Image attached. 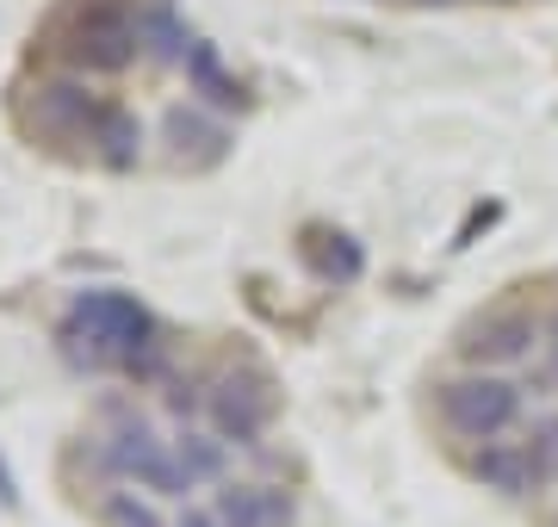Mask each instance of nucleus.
Masks as SVG:
<instances>
[{
  "label": "nucleus",
  "mask_w": 558,
  "mask_h": 527,
  "mask_svg": "<svg viewBox=\"0 0 558 527\" xmlns=\"http://www.w3.org/2000/svg\"><path fill=\"white\" fill-rule=\"evenodd\" d=\"M62 354L75 366H124L131 379H156L161 372V335L156 317L119 292V285H94V292H75V305L62 317Z\"/></svg>",
  "instance_id": "nucleus-1"
},
{
  "label": "nucleus",
  "mask_w": 558,
  "mask_h": 527,
  "mask_svg": "<svg viewBox=\"0 0 558 527\" xmlns=\"http://www.w3.org/2000/svg\"><path fill=\"white\" fill-rule=\"evenodd\" d=\"M527 446H534V466L546 485H558V416H534L527 428Z\"/></svg>",
  "instance_id": "nucleus-12"
},
{
  "label": "nucleus",
  "mask_w": 558,
  "mask_h": 527,
  "mask_svg": "<svg viewBox=\"0 0 558 527\" xmlns=\"http://www.w3.org/2000/svg\"><path fill=\"white\" fill-rule=\"evenodd\" d=\"M100 466L119 471V478H131V485H143V490H161V497H186V490H193V478H186V466H180V453L161 441L143 416H124V422L106 434Z\"/></svg>",
  "instance_id": "nucleus-6"
},
{
  "label": "nucleus",
  "mask_w": 558,
  "mask_h": 527,
  "mask_svg": "<svg viewBox=\"0 0 558 527\" xmlns=\"http://www.w3.org/2000/svg\"><path fill=\"white\" fill-rule=\"evenodd\" d=\"M539 391H558V310L539 329Z\"/></svg>",
  "instance_id": "nucleus-13"
},
{
  "label": "nucleus",
  "mask_w": 558,
  "mask_h": 527,
  "mask_svg": "<svg viewBox=\"0 0 558 527\" xmlns=\"http://www.w3.org/2000/svg\"><path fill=\"white\" fill-rule=\"evenodd\" d=\"M137 44H143V20H131L119 0H75L57 20V50L75 69H94V75L131 69Z\"/></svg>",
  "instance_id": "nucleus-3"
},
{
  "label": "nucleus",
  "mask_w": 558,
  "mask_h": 527,
  "mask_svg": "<svg viewBox=\"0 0 558 527\" xmlns=\"http://www.w3.org/2000/svg\"><path fill=\"white\" fill-rule=\"evenodd\" d=\"M180 527H223V522H218V508H186Z\"/></svg>",
  "instance_id": "nucleus-14"
},
{
  "label": "nucleus",
  "mask_w": 558,
  "mask_h": 527,
  "mask_svg": "<svg viewBox=\"0 0 558 527\" xmlns=\"http://www.w3.org/2000/svg\"><path fill=\"white\" fill-rule=\"evenodd\" d=\"M539 329H546V317H534L527 305H490L459 329L453 347H459V360L472 366V372H509V366L534 360Z\"/></svg>",
  "instance_id": "nucleus-5"
},
{
  "label": "nucleus",
  "mask_w": 558,
  "mask_h": 527,
  "mask_svg": "<svg viewBox=\"0 0 558 527\" xmlns=\"http://www.w3.org/2000/svg\"><path fill=\"white\" fill-rule=\"evenodd\" d=\"M465 478H472V485H484V490H497V497H509V503H521V497L546 490L527 434H521V441H515V434H502V441L465 446Z\"/></svg>",
  "instance_id": "nucleus-7"
},
{
  "label": "nucleus",
  "mask_w": 558,
  "mask_h": 527,
  "mask_svg": "<svg viewBox=\"0 0 558 527\" xmlns=\"http://www.w3.org/2000/svg\"><path fill=\"white\" fill-rule=\"evenodd\" d=\"M174 453H180V466H186V478H193V485L223 471V441H211V434H193V428H186V434L174 441Z\"/></svg>",
  "instance_id": "nucleus-10"
},
{
  "label": "nucleus",
  "mask_w": 558,
  "mask_h": 527,
  "mask_svg": "<svg viewBox=\"0 0 558 527\" xmlns=\"http://www.w3.org/2000/svg\"><path fill=\"white\" fill-rule=\"evenodd\" d=\"M100 522H106V527H161L156 508L137 503V490H112V497L100 503Z\"/></svg>",
  "instance_id": "nucleus-11"
},
{
  "label": "nucleus",
  "mask_w": 558,
  "mask_h": 527,
  "mask_svg": "<svg viewBox=\"0 0 558 527\" xmlns=\"http://www.w3.org/2000/svg\"><path fill=\"white\" fill-rule=\"evenodd\" d=\"M161 137H168V162L174 168H211L230 149V131L218 119H205L199 106H174L161 119Z\"/></svg>",
  "instance_id": "nucleus-8"
},
{
  "label": "nucleus",
  "mask_w": 558,
  "mask_h": 527,
  "mask_svg": "<svg viewBox=\"0 0 558 527\" xmlns=\"http://www.w3.org/2000/svg\"><path fill=\"white\" fill-rule=\"evenodd\" d=\"M205 409H211V428H218L223 441L255 446L260 434L279 422V385H274V372H267L260 360H236L223 379H211Z\"/></svg>",
  "instance_id": "nucleus-4"
},
{
  "label": "nucleus",
  "mask_w": 558,
  "mask_h": 527,
  "mask_svg": "<svg viewBox=\"0 0 558 527\" xmlns=\"http://www.w3.org/2000/svg\"><path fill=\"white\" fill-rule=\"evenodd\" d=\"M218 522L223 527H292L299 508L274 485H230V490H218Z\"/></svg>",
  "instance_id": "nucleus-9"
},
{
  "label": "nucleus",
  "mask_w": 558,
  "mask_h": 527,
  "mask_svg": "<svg viewBox=\"0 0 558 527\" xmlns=\"http://www.w3.org/2000/svg\"><path fill=\"white\" fill-rule=\"evenodd\" d=\"M435 416L440 428L465 446H484V441H502L515 434L521 416H527V391L509 379V372H453L435 385Z\"/></svg>",
  "instance_id": "nucleus-2"
}]
</instances>
